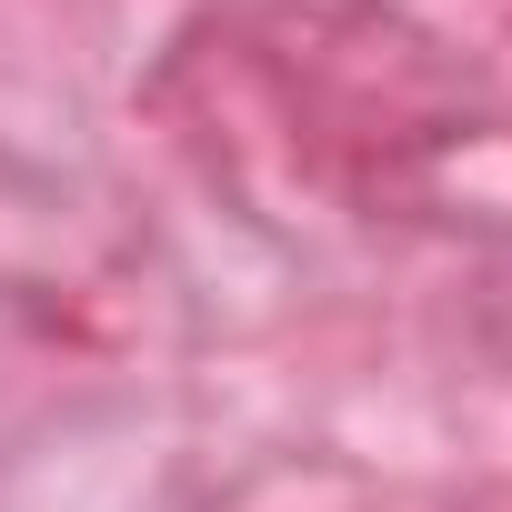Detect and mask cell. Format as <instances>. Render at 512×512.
Masks as SVG:
<instances>
[]
</instances>
